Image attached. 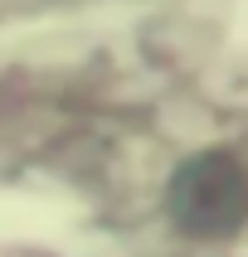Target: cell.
Returning <instances> with one entry per match:
<instances>
[{
  "label": "cell",
  "instance_id": "cell-1",
  "mask_svg": "<svg viewBox=\"0 0 248 257\" xmlns=\"http://www.w3.org/2000/svg\"><path fill=\"white\" fill-rule=\"evenodd\" d=\"M171 218L190 238H224L248 218V170L229 151H204L171 175Z\"/></svg>",
  "mask_w": 248,
  "mask_h": 257
}]
</instances>
